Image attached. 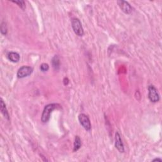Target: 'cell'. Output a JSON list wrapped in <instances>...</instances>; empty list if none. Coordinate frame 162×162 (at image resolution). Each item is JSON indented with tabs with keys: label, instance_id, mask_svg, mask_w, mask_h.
<instances>
[{
	"label": "cell",
	"instance_id": "6da1fadb",
	"mask_svg": "<svg viewBox=\"0 0 162 162\" xmlns=\"http://www.w3.org/2000/svg\"><path fill=\"white\" fill-rule=\"evenodd\" d=\"M58 106H60V105L56 103L48 104L46 106H45L41 115V121L43 123L48 122L50 119L51 113H52L54 110L56 109Z\"/></svg>",
	"mask_w": 162,
	"mask_h": 162
},
{
	"label": "cell",
	"instance_id": "7a4b0ae2",
	"mask_svg": "<svg viewBox=\"0 0 162 162\" xmlns=\"http://www.w3.org/2000/svg\"><path fill=\"white\" fill-rule=\"evenodd\" d=\"M71 23L73 31L75 32V34L80 37L83 36L84 32L83 27L82 26V24H81L80 20L77 18H73L72 19Z\"/></svg>",
	"mask_w": 162,
	"mask_h": 162
},
{
	"label": "cell",
	"instance_id": "3957f363",
	"mask_svg": "<svg viewBox=\"0 0 162 162\" xmlns=\"http://www.w3.org/2000/svg\"><path fill=\"white\" fill-rule=\"evenodd\" d=\"M79 121L80 123L81 126H83V127L87 130L89 131L91 129V123L89 120V118L88 117L87 115H86L84 113H81L78 116Z\"/></svg>",
	"mask_w": 162,
	"mask_h": 162
},
{
	"label": "cell",
	"instance_id": "277c9868",
	"mask_svg": "<svg viewBox=\"0 0 162 162\" xmlns=\"http://www.w3.org/2000/svg\"><path fill=\"white\" fill-rule=\"evenodd\" d=\"M148 98L153 103H157L160 100V96L158 91L153 85L148 86Z\"/></svg>",
	"mask_w": 162,
	"mask_h": 162
},
{
	"label": "cell",
	"instance_id": "5b68a950",
	"mask_svg": "<svg viewBox=\"0 0 162 162\" xmlns=\"http://www.w3.org/2000/svg\"><path fill=\"white\" fill-rule=\"evenodd\" d=\"M33 72V69L29 66H22L20 67L17 73L19 79H23L30 76Z\"/></svg>",
	"mask_w": 162,
	"mask_h": 162
},
{
	"label": "cell",
	"instance_id": "8992f818",
	"mask_svg": "<svg viewBox=\"0 0 162 162\" xmlns=\"http://www.w3.org/2000/svg\"><path fill=\"white\" fill-rule=\"evenodd\" d=\"M115 148L117 149V150L120 153H124L125 149H124V145L122 142V140L121 138V136L119 134V132H116L115 133Z\"/></svg>",
	"mask_w": 162,
	"mask_h": 162
},
{
	"label": "cell",
	"instance_id": "52a82bcc",
	"mask_svg": "<svg viewBox=\"0 0 162 162\" xmlns=\"http://www.w3.org/2000/svg\"><path fill=\"white\" fill-rule=\"evenodd\" d=\"M117 3L119 5L122 11L125 13L130 14L132 13V7L127 2L123 1V0H119V1L117 2Z\"/></svg>",
	"mask_w": 162,
	"mask_h": 162
},
{
	"label": "cell",
	"instance_id": "ba28073f",
	"mask_svg": "<svg viewBox=\"0 0 162 162\" xmlns=\"http://www.w3.org/2000/svg\"><path fill=\"white\" fill-rule=\"evenodd\" d=\"M7 58H8V59L10 62L13 63H17L20 60V56L18 53L11 51V52H9L8 55H7Z\"/></svg>",
	"mask_w": 162,
	"mask_h": 162
},
{
	"label": "cell",
	"instance_id": "9c48e42d",
	"mask_svg": "<svg viewBox=\"0 0 162 162\" xmlns=\"http://www.w3.org/2000/svg\"><path fill=\"white\" fill-rule=\"evenodd\" d=\"M1 112H2V113L3 114V115L5 116V119H6L7 120L10 119L8 110H7V108L6 107V105L2 99H1Z\"/></svg>",
	"mask_w": 162,
	"mask_h": 162
},
{
	"label": "cell",
	"instance_id": "30bf717a",
	"mask_svg": "<svg viewBox=\"0 0 162 162\" xmlns=\"http://www.w3.org/2000/svg\"><path fill=\"white\" fill-rule=\"evenodd\" d=\"M81 146H82V142H81V139L79 136H76L75 137V141L74 143H73V151L76 152L78 151L80 148Z\"/></svg>",
	"mask_w": 162,
	"mask_h": 162
},
{
	"label": "cell",
	"instance_id": "8fae6325",
	"mask_svg": "<svg viewBox=\"0 0 162 162\" xmlns=\"http://www.w3.org/2000/svg\"><path fill=\"white\" fill-rule=\"evenodd\" d=\"M52 66L53 69L55 70H58L60 69V58H59L58 55H55L53 59H52Z\"/></svg>",
	"mask_w": 162,
	"mask_h": 162
},
{
	"label": "cell",
	"instance_id": "7c38bea8",
	"mask_svg": "<svg viewBox=\"0 0 162 162\" xmlns=\"http://www.w3.org/2000/svg\"><path fill=\"white\" fill-rule=\"evenodd\" d=\"M12 2L18 5L20 8L22 10H24L25 8V4L24 1H12Z\"/></svg>",
	"mask_w": 162,
	"mask_h": 162
},
{
	"label": "cell",
	"instance_id": "4fadbf2b",
	"mask_svg": "<svg viewBox=\"0 0 162 162\" xmlns=\"http://www.w3.org/2000/svg\"><path fill=\"white\" fill-rule=\"evenodd\" d=\"M1 32L3 35H6L7 34V27L5 22H2L1 25Z\"/></svg>",
	"mask_w": 162,
	"mask_h": 162
},
{
	"label": "cell",
	"instance_id": "5bb4252c",
	"mask_svg": "<svg viewBox=\"0 0 162 162\" xmlns=\"http://www.w3.org/2000/svg\"><path fill=\"white\" fill-rule=\"evenodd\" d=\"M40 70L43 72L48 71L49 70V65H48V64L45 63H42L41 65V66H40Z\"/></svg>",
	"mask_w": 162,
	"mask_h": 162
},
{
	"label": "cell",
	"instance_id": "9a60e30c",
	"mask_svg": "<svg viewBox=\"0 0 162 162\" xmlns=\"http://www.w3.org/2000/svg\"><path fill=\"white\" fill-rule=\"evenodd\" d=\"M153 161H162V160L161 159H160V158H156V159H154L153 160Z\"/></svg>",
	"mask_w": 162,
	"mask_h": 162
}]
</instances>
